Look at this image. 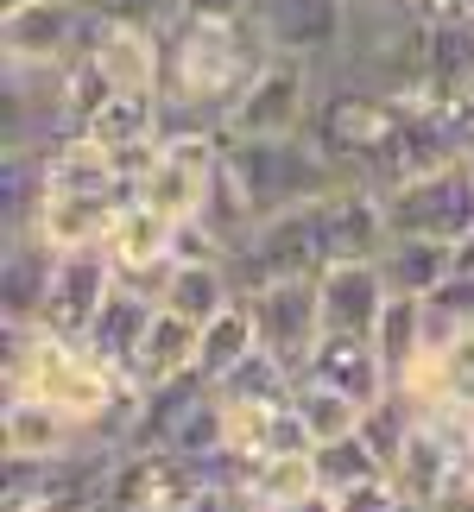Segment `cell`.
<instances>
[{
    "label": "cell",
    "instance_id": "6da1fadb",
    "mask_svg": "<svg viewBox=\"0 0 474 512\" xmlns=\"http://www.w3.org/2000/svg\"><path fill=\"white\" fill-rule=\"evenodd\" d=\"M260 26H253L247 0H190L177 13V26L165 32V102L190 108L203 121L222 127V114L234 108V95L253 83V70L266 64Z\"/></svg>",
    "mask_w": 474,
    "mask_h": 512
},
{
    "label": "cell",
    "instance_id": "7a4b0ae2",
    "mask_svg": "<svg viewBox=\"0 0 474 512\" xmlns=\"http://www.w3.org/2000/svg\"><path fill=\"white\" fill-rule=\"evenodd\" d=\"M7 392H32L57 411H70L83 430L121 443L133 386L102 367L76 336H57L45 323H7Z\"/></svg>",
    "mask_w": 474,
    "mask_h": 512
},
{
    "label": "cell",
    "instance_id": "3957f363",
    "mask_svg": "<svg viewBox=\"0 0 474 512\" xmlns=\"http://www.w3.org/2000/svg\"><path fill=\"white\" fill-rule=\"evenodd\" d=\"M405 127V108L373 95L367 83H348L342 70H323V89H316V121L310 140L329 152V165L348 177V184H373L380 159L392 152Z\"/></svg>",
    "mask_w": 474,
    "mask_h": 512
},
{
    "label": "cell",
    "instance_id": "277c9868",
    "mask_svg": "<svg viewBox=\"0 0 474 512\" xmlns=\"http://www.w3.org/2000/svg\"><path fill=\"white\" fill-rule=\"evenodd\" d=\"M228 171L247 196L253 222L310 209L316 196H329L342 184V171L329 165V152L310 133H298V140H228Z\"/></svg>",
    "mask_w": 474,
    "mask_h": 512
},
{
    "label": "cell",
    "instance_id": "5b68a950",
    "mask_svg": "<svg viewBox=\"0 0 474 512\" xmlns=\"http://www.w3.org/2000/svg\"><path fill=\"white\" fill-rule=\"evenodd\" d=\"M316 89H323V70L316 64L266 57L253 70V83L234 95V108L222 114V133L228 140H298L316 121Z\"/></svg>",
    "mask_w": 474,
    "mask_h": 512
},
{
    "label": "cell",
    "instance_id": "8992f818",
    "mask_svg": "<svg viewBox=\"0 0 474 512\" xmlns=\"http://www.w3.org/2000/svg\"><path fill=\"white\" fill-rule=\"evenodd\" d=\"M228 266H234V279H241V291H266V285H291V279H323L329 247H323L316 203L260 222L241 247L228 253Z\"/></svg>",
    "mask_w": 474,
    "mask_h": 512
},
{
    "label": "cell",
    "instance_id": "52a82bcc",
    "mask_svg": "<svg viewBox=\"0 0 474 512\" xmlns=\"http://www.w3.org/2000/svg\"><path fill=\"white\" fill-rule=\"evenodd\" d=\"M95 38V13L83 0H32L0 13V57L7 70H70Z\"/></svg>",
    "mask_w": 474,
    "mask_h": 512
},
{
    "label": "cell",
    "instance_id": "ba28073f",
    "mask_svg": "<svg viewBox=\"0 0 474 512\" xmlns=\"http://www.w3.org/2000/svg\"><path fill=\"white\" fill-rule=\"evenodd\" d=\"M260 45L291 64L329 70L348 45V0H247Z\"/></svg>",
    "mask_w": 474,
    "mask_h": 512
},
{
    "label": "cell",
    "instance_id": "9c48e42d",
    "mask_svg": "<svg viewBox=\"0 0 474 512\" xmlns=\"http://www.w3.org/2000/svg\"><path fill=\"white\" fill-rule=\"evenodd\" d=\"M386 222L392 234H437V241H462V234L474 228V184L462 159L430 171V177H411V184L386 190Z\"/></svg>",
    "mask_w": 474,
    "mask_h": 512
},
{
    "label": "cell",
    "instance_id": "30bf717a",
    "mask_svg": "<svg viewBox=\"0 0 474 512\" xmlns=\"http://www.w3.org/2000/svg\"><path fill=\"white\" fill-rule=\"evenodd\" d=\"M253 323H260V348L279 367L304 373L316 342H323V304H316V279H291V285H266L247 291Z\"/></svg>",
    "mask_w": 474,
    "mask_h": 512
},
{
    "label": "cell",
    "instance_id": "8fae6325",
    "mask_svg": "<svg viewBox=\"0 0 474 512\" xmlns=\"http://www.w3.org/2000/svg\"><path fill=\"white\" fill-rule=\"evenodd\" d=\"M121 291V272H114L108 247L95 253H57V272H51V298H45V329L57 336H89V323L102 317V304Z\"/></svg>",
    "mask_w": 474,
    "mask_h": 512
},
{
    "label": "cell",
    "instance_id": "7c38bea8",
    "mask_svg": "<svg viewBox=\"0 0 474 512\" xmlns=\"http://www.w3.org/2000/svg\"><path fill=\"white\" fill-rule=\"evenodd\" d=\"M316 222H323V247H329V266H348V260H380L386 241H392V222H386V203L380 190L367 184H335L329 196H316Z\"/></svg>",
    "mask_w": 474,
    "mask_h": 512
},
{
    "label": "cell",
    "instance_id": "4fadbf2b",
    "mask_svg": "<svg viewBox=\"0 0 474 512\" xmlns=\"http://www.w3.org/2000/svg\"><path fill=\"white\" fill-rule=\"evenodd\" d=\"M83 64L108 83V95H158V89H165V32L95 26Z\"/></svg>",
    "mask_w": 474,
    "mask_h": 512
},
{
    "label": "cell",
    "instance_id": "5bb4252c",
    "mask_svg": "<svg viewBox=\"0 0 474 512\" xmlns=\"http://www.w3.org/2000/svg\"><path fill=\"white\" fill-rule=\"evenodd\" d=\"M316 304H323V336H373L392 304V285L380 260H348V266H323L316 279Z\"/></svg>",
    "mask_w": 474,
    "mask_h": 512
},
{
    "label": "cell",
    "instance_id": "9a60e30c",
    "mask_svg": "<svg viewBox=\"0 0 474 512\" xmlns=\"http://www.w3.org/2000/svg\"><path fill=\"white\" fill-rule=\"evenodd\" d=\"M95 430H83L70 411H57L32 392H7V411H0V443H7V462H70Z\"/></svg>",
    "mask_w": 474,
    "mask_h": 512
},
{
    "label": "cell",
    "instance_id": "2e32d148",
    "mask_svg": "<svg viewBox=\"0 0 474 512\" xmlns=\"http://www.w3.org/2000/svg\"><path fill=\"white\" fill-rule=\"evenodd\" d=\"M108 260L121 272V285H140V291H158L165 272L177 266V222L158 215L146 203H127L121 222L108 234Z\"/></svg>",
    "mask_w": 474,
    "mask_h": 512
},
{
    "label": "cell",
    "instance_id": "e0dca14e",
    "mask_svg": "<svg viewBox=\"0 0 474 512\" xmlns=\"http://www.w3.org/2000/svg\"><path fill=\"white\" fill-rule=\"evenodd\" d=\"M127 203L133 196H45L32 215V234L51 253H95V247H108Z\"/></svg>",
    "mask_w": 474,
    "mask_h": 512
},
{
    "label": "cell",
    "instance_id": "ac0fdd59",
    "mask_svg": "<svg viewBox=\"0 0 474 512\" xmlns=\"http://www.w3.org/2000/svg\"><path fill=\"white\" fill-rule=\"evenodd\" d=\"M152 317H158V291L121 285V291H114V298L102 304V317L89 323L83 348H89V354H95L102 367H114V373L127 380V373H133V361H140V342H146Z\"/></svg>",
    "mask_w": 474,
    "mask_h": 512
},
{
    "label": "cell",
    "instance_id": "d6986e66",
    "mask_svg": "<svg viewBox=\"0 0 474 512\" xmlns=\"http://www.w3.org/2000/svg\"><path fill=\"white\" fill-rule=\"evenodd\" d=\"M234 298H247V291H241L228 260H177L165 272V285H158V310H171V317H184L196 329L215 323Z\"/></svg>",
    "mask_w": 474,
    "mask_h": 512
},
{
    "label": "cell",
    "instance_id": "ffe728a7",
    "mask_svg": "<svg viewBox=\"0 0 474 512\" xmlns=\"http://www.w3.org/2000/svg\"><path fill=\"white\" fill-rule=\"evenodd\" d=\"M304 373H310V380H323V386H335V392H348L361 411L380 405L386 392H392L380 354H373V336H323Z\"/></svg>",
    "mask_w": 474,
    "mask_h": 512
},
{
    "label": "cell",
    "instance_id": "44dd1931",
    "mask_svg": "<svg viewBox=\"0 0 474 512\" xmlns=\"http://www.w3.org/2000/svg\"><path fill=\"white\" fill-rule=\"evenodd\" d=\"M380 272L392 285V298H437V291L456 279V247L437 241V234H392L380 253Z\"/></svg>",
    "mask_w": 474,
    "mask_h": 512
},
{
    "label": "cell",
    "instance_id": "7402d4cb",
    "mask_svg": "<svg viewBox=\"0 0 474 512\" xmlns=\"http://www.w3.org/2000/svg\"><path fill=\"white\" fill-rule=\"evenodd\" d=\"M51 272H57V253L38 241L32 228L7 234V272H0V304H7V323H45Z\"/></svg>",
    "mask_w": 474,
    "mask_h": 512
},
{
    "label": "cell",
    "instance_id": "603a6c76",
    "mask_svg": "<svg viewBox=\"0 0 474 512\" xmlns=\"http://www.w3.org/2000/svg\"><path fill=\"white\" fill-rule=\"evenodd\" d=\"M373 354H380L386 380L399 392H411V380H418L424 361H430V317H424L418 298H392L386 304L380 329H373Z\"/></svg>",
    "mask_w": 474,
    "mask_h": 512
},
{
    "label": "cell",
    "instance_id": "cb8c5ba5",
    "mask_svg": "<svg viewBox=\"0 0 474 512\" xmlns=\"http://www.w3.org/2000/svg\"><path fill=\"white\" fill-rule=\"evenodd\" d=\"M196 342H203L196 323L158 310L152 329H146V342H140V361H133V373H127V386L146 392V386H171V380H184V373H196Z\"/></svg>",
    "mask_w": 474,
    "mask_h": 512
},
{
    "label": "cell",
    "instance_id": "d4e9b609",
    "mask_svg": "<svg viewBox=\"0 0 474 512\" xmlns=\"http://www.w3.org/2000/svg\"><path fill=\"white\" fill-rule=\"evenodd\" d=\"M83 133L95 146H108L114 159L158 146V95H108V102L83 121Z\"/></svg>",
    "mask_w": 474,
    "mask_h": 512
},
{
    "label": "cell",
    "instance_id": "484cf974",
    "mask_svg": "<svg viewBox=\"0 0 474 512\" xmlns=\"http://www.w3.org/2000/svg\"><path fill=\"white\" fill-rule=\"evenodd\" d=\"M247 354H260V323H253V304L247 298H234L215 323H203V342H196V373L215 386V380H228Z\"/></svg>",
    "mask_w": 474,
    "mask_h": 512
},
{
    "label": "cell",
    "instance_id": "4316f807",
    "mask_svg": "<svg viewBox=\"0 0 474 512\" xmlns=\"http://www.w3.org/2000/svg\"><path fill=\"white\" fill-rule=\"evenodd\" d=\"M291 411H298V424H304V437L310 449H323V443H342L361 430L367 411L348 399V392H335L323 380H310V373H298V386H291Z\"/></svg>",
    "mask_w": 474,
    "mask_h": 512
},
{
    "label": "cell",
    "instance_id": "83f0119b",
    "mask_svg": "<svg viewBox=\"0 0 474 512\" xmlns=\"http://www.w3.org/2000/svg\"><path fill=\"white\" fill-rule=\"evenodd\" d=\"M241 487H247L253 500H260V512H291V506H304L310 494H323V481H316V456H310V449H304V456L253 462Z\"/></svg>",
    "mask_w": 474,
    "mask_h": 512
},
{
    "label": "cell",
    "instance_id": "f1b7e54d",
    "mask_svg": "<svg viewBox=\"0 0 474 512\" xmlns=\"http://www.w3.org/2000/svg\"><path fill=\"white\" fill-rule=\"evenodd\" d=\"M291 386H298V373L279 367V361L260 348V354H247V361L234 367L228 380H215V399H222L228 411H266V405H285Z\"/></svg>",
    "mask_w": 474,
    "mask_h": 512
},
{
    "label": "cell",
    "instance_id": "f546056e",
    "mask_svg": "<svg viewBox=\"0 0 474 512\" xmlns=\"http://www.w3.org/2000/svg\"><path fill=\"white\" fill-rule=\"evenodd\" d=\"M418 424H424V405L411 399V392H399L392 386L380 405H367V418H361V437H367V449L380 456V468L392 475L399 468V456L411 449V437H418Z\"/></svg>",
    "mask_w": 474,
    "mask_h": 512
},
{
    "label": "cell",
    "instance_id": "4dcf8cb0",
    "mask_svg": "<svg viewBox=\"0 0 474 512\" xmlns=\"http://www.w3.org/2000/svg\"><path fill=\"white\" fill-rule=\"evenodd\" d=\"M228 405L222 399H215V386L203 392V399H196L190 411H184V418H177V430H171V456H184V462H209V456H222V449H228Z\"/></svg>",
    "mask_w": 474,
    "mask_h": 512
},
{
    "label": "cell",
    "instance_id": "1f68e13d",
    "mask_svg": "<svg viewBox=\"0 0 474 512\" xmlns=\"http://www.w3.org/2000/svg\"><path fill=\"white\" fill-rule=\"evenodd\" d=\"M310 456H316V481H323V494H348V487H361V481H380V475H386L380 456L367 449L361 430H354V437H342V443L310 449Z\"/></svg>",
    "mask_w": 474,
    "mask_h": 512
},
{
    "label": "cell",
    "instance_id": "d6a6232c",
    "mask_svg": "<svg viewBox=\"0 0 474 512\" xmlns=\"http://www.w3.org/2000/svg\"><path fill=\"white\" fill-rule=\"evenodd\" d=\"M95 13V26H146V32H171L177 13L190 7V0H83Z\"/></svg>",
    "mask_w": 474,
    "mask_h": 512
},
{
    "label": "cell",
    "instance_id": "836d02e7",
    "mask_svg": "<svg viewBox=\"0 0 474 512\" xmlns=\"http://www.w3.org/2000/svg\"><path fill=\"white\" fill-rule=\"evenodd\" d=\"M399 500H405V487L392 481V475L361 481V487H348V494H335V506H342V512H392Z\"/></svg>",
    "mask_w": 474,
    "mask_h": 512
},
{
    "label": "cell",
    "instance_id": "e575fe53",
    "mask_svg": "<svg viewBox=\"0 0 474 512\" xmlns=\"http://www.w3.org/2000/svg\"><path fill=\"white\" fill-rule=\"evenodd\" d=\"M184 512H260V500H253L241 481H203Z\"/></svg>",
    "mask_w": 474,
    "mask_h": 512
},
{
    "label": "cell",
    "instance_id": "d590c367",
    "mask_svg": "<svg viewBox=\"0 0 474 512\" xmlns=\"http://www.w3.org/2000/svg\"><path fill=\"white\" fill-rule=\"evenodd\" d=\"M399 7L418 19L424 32H430V26H456V19H474V13H468V0H399Z\"/></svg>",
    "mask_w": 474,
    "mask_h": 512
},
{
    "label": "cell",
    "instance_id": "8d00e7d4",
    "mask_svg": "<svg viewBox=\"0 0 474 512\" xmlns=\"http://www.w3.org/2000/svg\"><path fill=\"white\" fill-rule=\"evenodd\" d=\"M449 247H456V272H462V279H474V228L462 234V241H449Z\"/></svg>",
    "mask_w": 474,
    "mask_h": 512
},
{
    "label": "cell",
    "instance_id": "74e56055",
    "mask_svg": "<svg viewBox=\"0 0 474 512\" xmlns=\"http://www.w3.org/2000/svg\"><path fill=\"white\" fill-rule=\"evenodd\" d=\"M291 512H342V506H335V494H310L304 506H291Z\"/></svg>",
    "mask_w": 474,
    "mask_h": 512
},
{
    "label": "cell",
    "instance_id": "f35d334b",
    "mask_svg": "<svg viewBox=\"0 0 474 512\" xmlns=\"http://www.w3.org/2000/svg\"><path fill=\"white\" fill-rule=\"evenodd\" d=\"M462 171H468V184H474V133L462 140Z\"/></svg>",
    "mask_w": 474,
    "mask_h": 512
},
{
    "label": "cell",
    "instance_id": "ab89813d",
    "mask_svg": "<svg viewBox=\"0 0 474 512\" xmlns=\"http://www.w3.org/2000/svg\"><path fill=\"white\" fill-rule=\"evenodd\" d=\"M19 7H32V0H0V13H19Z\"/></svg>",
    "mask_w": 474,
    "mask_h": 512
},
{
    "label": "cell",
    "instance_id": "60d3db41",
    "mask_svg": "<svg viewBox=\"0 0 474 512\" xmlns=\"http://www.w3.org/2000/svg\"><path fill=\"white\" fill-rule=\"evenodd\" d=\"M127 512H165V506H127Z\"/></svg>",
    "mask_w": 474,
    "mask_h": 512
},
{
    "label": "cell",
    "instance_id": "b9f144b4",
    "mask_svg": "<svg viewBox=\"0 0 474 512\" xmlns=\"http://www.w3.org/2000/svg\"><path fill=\"white\" fill-rule=\"evenodd\" d=\"M468 13H474V0H468Z\"/></svg>",
    "mask_w": 474,
    "mask_h": 512
},
{
    "label": "cell",
    "instance_id": "7bdbcfd3",
    "mask_svg": "<svg viewBox=\"0 0 474 512\" xmlns=\"http://www.w3.org/2000/svg\"><path fill=\"white\" fill-rule=\"evenodd\" d=\"M468 133H474V121H468Z\"/></svg>",
    "mask_w": 474,
    "mask_h": 512
}]
</instances>
